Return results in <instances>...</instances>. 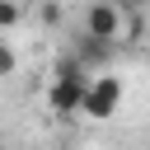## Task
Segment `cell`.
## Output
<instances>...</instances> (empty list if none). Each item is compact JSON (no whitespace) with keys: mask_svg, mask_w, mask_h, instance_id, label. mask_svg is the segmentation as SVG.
Here are the masks:
<instances>
[{"mask_svg":"<svg viewBox=\"0 0 150 150\" xmlns=\"http://www.w3.org/2000/svg\"><path fill=\"white\" fill-rule=\"evenodd\" d=\"M84 33L117 42V38H122V9H117L112 0H94V5L84 9Z\"/></svg>","mask_w":150,"mask_h":150,"instance_id":"obj_3","label":"cell"},{"mask_svg":"<svg viewBox=\"0 0 150 150\" xmlns=\"http://www.w3.org/2000/svg\"><path fill=\"white\" fill-rule=\"evenodd\" d=\"M75 56H80L84 66H103V61L112 56V42H108V38H94V33H80V42H75Z\"/></svg>","mask_w":150,"mask_h":150,"instance_id":"obj_4","label":"cell"},{"mask_svg":"<svg viewBox=\"0 0 150 150\" xmlns=\"http://www.w3.org/2000/svg\"><path fill=\"white\" fill-rule=\"evenodd\" d=\"M19 23V0H0V33Z\"/></svg>","mask_w":150,"mask_h":150,"instance_id":"obj_5","label":"cell"},{"mask_svg":"<svg viewBox=\"0 0 150 150\" xmlns=\"http://www.w3.org/2000/svg\"><path fill=\"white\" fill-rule=\"evenodd\" d=\"M0 150H5V145H0Z\"/></svg>","mask_w":150,"mask_h":150,"instance_id":"obj_7","label":"cell"},{"mask_svg":"<svg viewBox=\"0 0 150 150\" xmlns=\"http://www.w3.org/2000/svg\"><path fill=\"white\" fill-rule=\"evenodd\" d=\"M84 70H89V66H84L80 56L56 61V80H52V94H47V103H52L56 117H75V112H84V98H89V84H94Z\"/></svg>","mask_w":150,"mask_h":150,"instance_id":"obj_1","label":"cell"},{"mask_svg":"<svg viewBox=\"0 0 150 150\" xmlns=\"http://www.w3.org/2000/svg\"><path fill=\"white\" fill-rule=\"evenodd\" d=\"M117 103H122V75H98V80L89 84L84 117H94V122H108V117L117 112Z\"/></svg>","mask_w":150,"mask_h":150,"instance_id":"obj_2","label":"cell"},{"mask_svg":"<svg viewBox=\"0 0 150 150\" xmlns=\"http://www.w3.org/2000/svg\"><path fill=\"white\" fill-rule=\"evenodd\" d=\"M14 66H19V56H14V47L0 38V75H14Z\"/></svg>","mask_w":150,"mask_h":150,"instance_id":"obj_6","label":"cell"}]
</instances>
